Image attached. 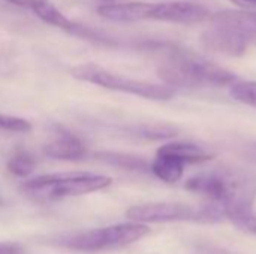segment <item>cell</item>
Here are the masks:
<instances>
[{
	"instance_id": "cb8c5ba5",
	"label": "cell",
	"mask_w": 256,
	"mask_h": 254,
	"mask_svg": "<svg viewBox=\"0 0 256 254\" xmlns=\"http://www.w3.org/2000/svg\"><path fill=\"white\" fill-rule=\"evenodd\" d=\"M102 1H116V0H102Z\"/></svg>"
},
{
	"instance_id": "6da1fadb",
	"label": "cell",
	"mask_w": 256,
	"mask_h": 254,
	"mask_svg": "<svg viewBox=\"0 0 256 254\" xmlns=\"http://www.w3.org/2000/svg\"><path fill=\"white\" fill-rule=\"evenodd\" d=\"M152 48L160 54L158 75L171 88H213L237 82L232 72L188 48L162 42L152 45Z\"/></svg>"
},
{
	"instance_id": "d6986e66",
	"label": "cell",
	"mask_w": 256,
	"mask_h": 254,
	"mask_svg": "<svg viewBox=\"0 0 256 254\" xmlns=\"http://www.w3.org/2000/svg\"><path fill=\"white\" fill-rule=\"evenodd\" d=\"M230 222H232L236 226H238L243 231H248L250 234L256 235V211L252 210H246V211H238L234 214H230L226 217Z\"/></svg>"
},
{
	"instance_id": "ba28073f",
	"label": "cell",
	"mask_w": 256,
	"mask_h": 254,
	"mask_svg": "<svg viewBox=\"0 0 256 254\" xmlns=\"http://www.w3.org/2000/svg\"><path fill=\"white\" fill-rule=\"evenodd\" d=\"M212 10L200 3L192 1H158L153 3L152 21H162L171 24L194 25L210 21Z\"/></svg>"
},
{
	"instance_id": "4fadbf2b",
	"label": "cell",
	"mask_w": 256,
	"mask_h": 254,
	"mask_svg": "<svg viewBox=\"0 0 256 254\" xmlns=\"http://www.w3.org/2000/svg\"><path fill=\"white\" fill-rule=\"evenodd\" d=\"M30 10L38 18H40L44 22H46L52 27L62 28L64 31H69V33H74L78 25L76 21L68 18L51 0H34Z\"/></svg>"
},
{
	"instance_id": "e0dca14e",
	"label": "cell",
	"mask_w": 256,
	"mask_h": 254,
	"mask_svg": "<svg viewBox=\"0 0 256 254\" xmlns=\"http://www.w3.org/2000/svg\"><path fill=\"white\" fill-rule=\"evenodd\" d=\"M34 159L32 154H28L24 150L16 151L15 154H12V157L8 162V171L20 178H26L27 175H30L34 169Z\"/></svg>"
},
{
	"instance_id": "603a6c76",
	"label": "cell",
	"mask_w": 256,
	"mask_h": 254,
	"mask_svg": "<svg viewBox=\"0 0 256 254\" xmlns=\"http://www.w3.org/2000/svg\"><path fill=\"white\" fill-rule=\"evenodd\" d=\"M8 3L10 4H15V6H20V7H26V9H32L34 0H6Z\"/></svg>"
},
{
	"instance_id": "2e32d148",
	"label": "cell",
	"mask_w": 256,
	"mask_h": 254,
	"mask_svg": "<svg viewBox=\"0 0 256 254\" xmlns=\"http://www.w3.org/2000/svg\"><path fill=\"white\" fill-rule=\"evenodd\" d=\"M132 135L147 139H165L177 135V129L171 124H141L129 129Z\"/></svg>"
},
{
	"instance_id": "9c48e42d",
	"label": "cell",
	"mask_w": 256,
	"mask_h": 254,
	"mask_svg": "<svg viewBox=\"0 0 256 254\" xmlns=\"http://www.w3.org/2000/svg\"><path fill=\"white\" fill-rule=\"evenodd\" d=\"M153 3L148 1H128V3H108L98 7V13L114 22H136L150 21Z\"/></svg>"
},
{
	"instance_id": "30bf717a",
	"label": "cell",
	"mask_w": 256,
	"mask_h": 254,
	"mask_svg": "<svg viewBox=\"0 0 256 254\" xmlns=\"http://www.w3.org/2000/svg\"><path fill=\"white\" fill-rule=\"evenodd\" d=\"M44 153L57 160H80L86 156L87 150L80 138L63 132L44 147Z\"/></svg>"
},
{
	"instance_id": "7c38bea8",
	"label": "cell",
	"mask_w": 256,
	"mask_h": 254,
	"mask_svg": "<svg viewBox=\"0 0 256 254\" xmlns=\"http://www.w3.org/2000/svg\"><path fill=\"white\" fill-rule=\"evenodd\" d=\"M158 151L176 157L183 165L204 163L214 157V154L208 148L195 142H170L162 145Z\"/></svg>"
},
{
	"instance_id": "5bb4252c",
	"label": "cell",
	"mask_w": 256,
	"mask_h": 254,
	"mask_svg": "<svg viewBox=\"0 0 256 254\" xmlns=\"http://www.w3.org/2000/svg\"><path fill=\"white\" fill-rule=\"evenodd\" d=\"M150 171L165 183H177L184 172V165L172 156L156 153V159L153 160Z\"/></svg>"
},
{
	"instance_id": "277c9868",
	"label": "cell",
	"mask_w": 256,
	"mask_h": 254,
	"mask_svg": "<svg viewBox=\"0 0 256 254\" xmlns=\"http://www.w3.org/2000/svg\"><path fill=\"white\" fill-rule=\"evenodd\" d=\"M111 183L112 180L105 175L88 172H63L40 175L28 180L21 186V192L34 201H57L104 190L111 186Z\"/></svg>"
},
{
	"instance_id": "8fae6325",
	"label": "cell",
	"mask_w": 256,
	"mask_h": 254,
	"mask_svg": "<svg viewBox=\"0 0 256 254\" xmlns=\"http://www.w3.org/2000/svg\"><path fill=\"white\" fill-rule=\"evenodd\" d=\"M210 19L225 22L238 30L249 43H256V10L246 9H228L219 10L212 15Z\"/></svg>"
},
{
	"instance_id": "8992f818",
	"label": "cell",
	"mask_w": 256,
	"mask_h": 254,
	"mask_svg": "<svg viewBox=\"0 0 256 254\" xmlns=\"http://www.w3.org/2000/svg\"><path fill=\"white\" fill-rule=\"evenodd\" d=\"M126 217L134 223H168V222H200L214 223L220 222L224 216L218 208L207 204L201 208H194L186 204L158 202L135 205L126 211Z\"/></svg>"
},
{
	"instance_id": "ffe728a7",
	"label": "cell",
	"mask_w": 256,
	"mask_h": 254,
	"mask_svg": "<svg viewBox=\"0 0 256 254\" xmlns=\"http://www.w3.org/2000/svg\"><path fill=\"white\" fill-rule=\"evenodd\" d=\"M0 129L8 130V132H30L32 130V124L20 117H14V115H4L0 114Z\"/></svg>"
},
{
	"instance_id": "7402d4cb",
	"label": "cell",
	"mask_w": 256,
	"mask_h": 254,
	"mask_svg": "<svg viewBox=\"0 0 256 254\" xmlns=\"http://www.w3.org/2000/svg\"><path fill=\"white\" fill-rule=\"evenodd\" d=\"M230 1L246 10H256V0H230Z\"/></svg>"
},
{
	"instance_id": "7a4b0ae2",
	"label": "cell",
	"mask_w": 256,
	"mask_h": 254,
	"mask_svg": "<svg viewBox=\"0 0 256 254\" xmlns=\"http://www.w3.org/2000/svg\"><path fill=\"white\" fill-rule=\"evenodd\" d=\"M184 189L207 198L208 204L226 219L230 214L252 210L256 199V175L242 168H214L190 177Z\"/></svg>"
},
{
	"instance_id": "ac0fdd59",
	"label": "cell",
	"mask_w": 256,
	"mask_h": 254,
	"mask_svg": "<svg viewBox=\"0 0 256 254\" xmlns=\"http://www.w3.org/2000/svg\"><path fill=\"white\" fill-rule=\"evenodd\" d=\"M230 94L237 102L256 108V81H237L231 85Z\"/></svg>"
},
{
	"instance_id": "52a82bcc",
	"label": "cell",
	"mask_w": 256,
	"mask_h": 254,
	"mask_svg": "<svg viewBox=\"0 0 256 254\" xmlns=\"http://www.w3.org/2000/svg\"><path fill=\"white\" fill-rule=\"evenodd\" d=\"M201 43L207 51L228 57H242L250 45L238 30L214 19H210V28L201 34Z\"/></svg>"
},
{
	"instance_id": "d4e9b609",
	"label": "cell",
	"mask_w": 256,
	"mask_h": 254,
	"mask_svg": "<svg viewBox=\"0 0 256 254\" xmlns=\"http://www.w3.org/2000/svg\"><path fill=\"white\" fill-rule=\"evenodd\" d=\"M0 205H2V199H0Z\"/></svg>"
},
{
	"instance_id": "44dd1931",
	"label": "cell",
	"mask_w": 256,
	"mask_h": 254,
	"mask_svg": "<svg viewBox=\"0 0 256 254\" xmlns=\"http://www.w3.org/2000/svg\"><path fill=\"white\" fill-rule=\"evenodd\" d=\"M0 254H22V247L16 243H0Z\"/></svg>"
},
{
	"instance_id": "9a60e30c",
	"label": "cell",
	"mask_w": 256,
	"mask_h": 254,
	"mask_svg": "<svg viewBox=\"0 0 256 254\" xmlns=\"http://www.w3.org/2000/svg\"><path fill=\"white\" fill-rule=\"evenodd\" d=\"M96 159L102 160L104 163H108L116 168H122L126 171H148L152 163H148L144 157L135 156V154H126V153H114V151H100L96 154Z\"/></svg>"
},
{
	"instance_id": "5b68a950",
	"label": "cell",
	"mask_w": 256,
	"mask_h": 254,
	"mask_svg": "<svg viewBox=\"0 0 256 254\" xmlns=\"http://www.w3.org/2000/svg\"><path fill=\"white\" fill-rule=\"evenodd\" d=\"M72 75L80 81L90 82V84L99 85L102 88L140 96L144 99L168 100L174 96V88H171L165 84H154V82H148V81L128 78V76L110 72V70H106L98 64H93V63L75 66L72 69Z\"/></svg>"
},
{
	"instance_id": "3957f363",
	"label": "cell",
	"mask_w": 256,
	"mask_h": 254,
	"mask_svg": "<svg viewBox=\"0 0 256 254\" xmlns=\"http://www.w3.org/2000/svg\"><path fill=\"white\" fill-rule=\"evenodd\" d=\"M150 229L146 225L132 222V223L114 225V226L99 228L84 232L56 235L48 240V244L66 250H74V252L94 253V252L126 247L144 238Z\"/></svg>"
}]
</instances>
